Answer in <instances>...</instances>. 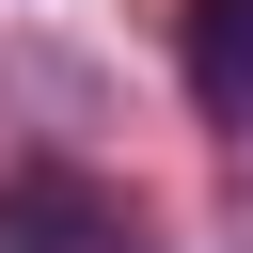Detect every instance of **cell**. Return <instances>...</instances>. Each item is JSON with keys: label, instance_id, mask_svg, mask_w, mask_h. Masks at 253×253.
I'll return each mask as SVG.
<instances>
[{"label": "cell", "instance_id": "2", "mask_svg": "<svg viewBox=\"0 0 253 253\" xmlns=\"http://www.w3.org/2000/svg\"><path fill=\"white\" fill-rule=\"evenodd\" d=\"M190 95H206V126L253 142V0H190Z\"/></svg>", "mask_w": 253, "mask_h": 253}, {"label": "cell", "instance_id": "1", "mask_svg": "<svg viewBox=\"0 0 253 253\" xmlns=\"http://www.w3.org/2000/svg\"><path fill=\"white\" fill-rule=\"evenodd\" d=\"M0 253H142V237H126V206L95 174L32 158V174H0Z\"/></svg>", "mask_w": 253, "mask_h": 253}]
</instances>
